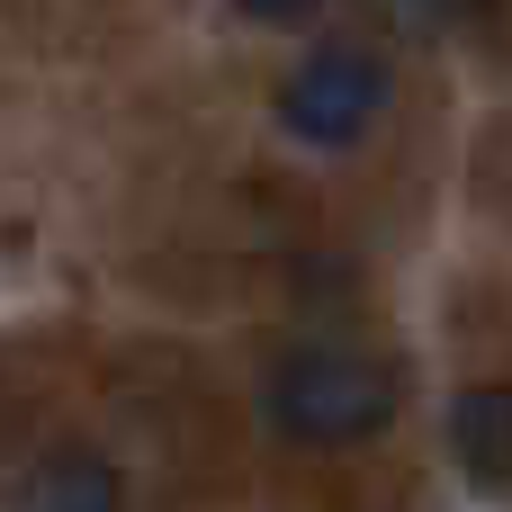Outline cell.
Returning a JSON list of instances; mask_svg holds the SVG:
<instances>
[{
  "mask_svg": "<svg viewBox=\"0 0 512 512\" xmlns=\"http://www.w3.org/2000/svg\"><path fill=\"white\" fill-rule=\"evenodd\" d=\"M270 423L306 450H342V441H369L387 414H396V378L369 360V351H333V342H306L270 369L261 387Z\"/></svg>",
  "mask_w": 512,
  "mask_h": 512,
  "instance_id": "cell-1",
  "label": "cell"
},
{
  "mask_svg": "<svg viewBox=\"0 0 512 512\" xmlns=\"http://www.w3.org/2000/svg\"><path fill=\"white\" fill-rule=\"evenodd\" d=\"M378 108H387V63L369 45H324L279 81V126L297 144H360Z\"/></svg>",
  "mask_w": 512,
  "mask_h": 512,
  "instance_id": "cell-2",
  "label": "cell"
},
{
  "mask_svg": "<svg viewBox=\"0 0 512 512\" xmlns=\"http://www.w3.org/2000/svg\"><path fill=\"white\" fill-rule=\"evenodd\" d=\"M450 450L477 486H512V387H468L450 405Z\"/></svg>",
  "mask_w": 512,
  "mask_h": 512,
  "instance_id": "cell-3",
  "label": "cell"
},
{
  "mask_svg": "<svg viewBox=\"0 0 512 512\" xmlns=\"http://www.w3.org/2000/svg\"><path fill=\"white\" fill-rule=\"evenodd\" d=\"M18 512H117V468L90 459V450H63V459H45L27 477Z\"/></svg>",
  "mask_w": 512,
  "mask_h": 512,
  "instance_id": "cell-4",
  "label": "cell"
},
{
  "mask_svg": "<svg viewBox=\"0 0 512 512\" xmlns=\"http://www.w3.org/2000/svg\"><path fill=\"white\" fill-rule=\"evenodd\" d=\"M252 18H297V9H315V0H243Z\"/></svg>",
  "mask_w": 512,
  "mask_h": 512,
  "instance_id": "cell-5",
  "label": "cell"
}]
</instances>
